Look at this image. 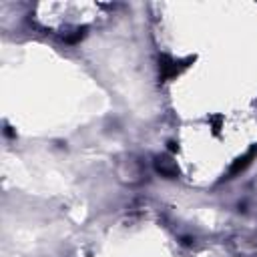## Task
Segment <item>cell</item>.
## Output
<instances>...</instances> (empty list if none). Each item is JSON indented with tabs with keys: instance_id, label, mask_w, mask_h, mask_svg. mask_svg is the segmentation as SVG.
<instances>
[{
	"instance_id": "1",
	"label": "cell",
	"mask_w": 257,
	"mask_h": 257,
	"mask_svg": "<svg viewBox=\"0 0 257 257\" xmlns=\"http://www.w3.org/2000/svg\"><path fill=\"white\" fill-rule=\"evenodd\" d=\"M189 62H193V58H187V60H175L167 54H163L159 58V74H161V80H171L175 76H179L187 66Z\"/></svg>"
},
{
	"instance_id": "2",
	"label": "cell",
	"mask_w": 257,
	"mask_h": 257,
	"mask_svg": "<svg viewBox=\"0 0 257 257\" xmlns=\"http://www.w3.org/2000/svg\"><path fill=\"white\" fill-rule=\"evenodd\" d=\"M257 157V145L255 147H251L243 157H239V159H235L233 161V165L229 167V179L231 177H235V175H239V173H243L251 163H253V159Z\"/></svg>"
},
{
	"instance_id": "3",
	"label": "cell",
	"mask_w": 257,
	"mask_h": 257,
	"mask_svg": "<svg viewBox=\"0 0 257 257\" xmlns=\"http://www.w3.org/2000/svg\"><path fill=\"white\" fill-rule=\"evenodd\" d=\"M155 167H157V171H159L161 175H165V177H169V179H175V177L179 175V169H177V165H175L173 161H165V159H157V163H155Z\"/></svg>"
},
{
	"instance_id": "4",
	"label": "cell",
	"mask_w": 257,
	"mask_h": 257,
	"mask_svg": "<svg viewBox=\"0 0 257 257\" xmlns=\"http://www.w3.org/2000/svg\"><path fill=\"white\" fill-rule=\"evenodd\" d=\"M84 34H86V28H80V30H76L72 36H66L64 40L72 44V42H78V40H82V38H84Z\"/></svg>"
}]
</instances>
